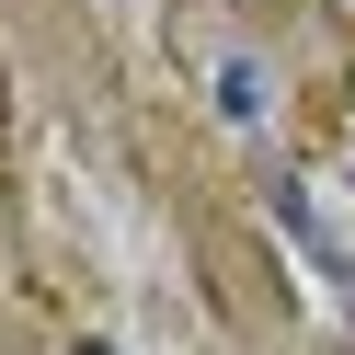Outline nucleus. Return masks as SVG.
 <instances>
[{
  "label": "nucleus",
  "instance_id": "obj_1",
  "mask_svg": "<svg viewBox=\"0 0 355 355\" xmlns=\"http://www.w3.org/2000/svg\"><path fill=\"white\" fill-rule=\"evenodd\" d=\"M218 103H230V126H252L263 103H275V80H263L252 58H230V69H218Z\"/></svg>",
  "mask_w": 355,
  "mask_h": 355
},
{
  "label": "nucleus",
  "instance_id": "obj_2",
  "mask_svg": "<svg viewBox=\"0 0 355 355\" xmlns=\"http://www.w3.org/2000/svg\"><path fill=\"white\" fill-rule=\"evenodd\" d=\"M69 355H115V344H69Z\"/></svg>",
  "mask_w": 355,
  "mask_h": 355
}]
</instances>
